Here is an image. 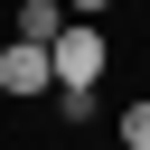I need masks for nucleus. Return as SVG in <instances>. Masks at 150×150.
<instances>
[{
  "label": "nucleus",
  "mask_w": 150,
  "mask_h": 150,
  "mask_svg": "<svg viewBox=\"0 0 150 150\" xmlns=\"http://www.w3.org/2000/svg\"><path fill=\"white\" fill-rule=\"evenodd\" d=\"M56 28H66V0H19V19H9L19 47H56Z\"/></svg>",
  "instance_id": "7ed1b4c3"
},
{
  "label": "nucleus",
  "mask_w": 150,
  "mask_h": 150,
  "mask_svg": "<svg viewBox=\"0 0 150 150\" xmlns=\"http://www.w3.org/2000/svg\"><path fill=\"white\" fill-rule=\"evenodd\" d=\"M103 66H112V38H103L94 19H66L56 47H47V75H56V84H103Z\"/></svg>",
  "instance_id": "f257e3e1"
},
{
  "label": "nucleus",
  "mask_w": 150,
  "mask_h": 150,
  "mask_svg": "<svg viewBox=\"0 0 150 150\" xmlns=\"http://www.w3.org/2000/svg\"><path fill=\"white\" fill-rule=\"evenodd\" d=\"M66 9H75V19H94V9H112V0H66Z\"/></svg>",
  "instance_id": "423d86ee"
},
{
  "label": "nucleus",
  "mask_w": 150,
  "mask_h": 150,
  "mask_svg": "<svg viewBox=\"0 0 150 150\" xmlns=\"http://www.w3.org/2000/svg\"><path fill=\"white\" fill-rule=\"evenodd\" d=\"M122 150H150V94H141V103H122Z\"/></svg>",
  "instance_id": "20e7f679"
},
{
  "label": "nucleus",
  "mask_w": 150,
  "mask_h": 150,
  "mask_svg": "<svg viewBox=\"0 0 150 150\" xmlns=\"http://www.w3.org/2000/svg\"><path fill=\"white\" fill-rule=\"evenodd\" d=\"M0 94H19V103H28V94H56L47 47H19V38H9V47H0Z\"/></svg>",
  "instance_id": "f03ea898"
},
{
  "label": "nucleus",
  "mask_w": 150,
  "mask_h": 150,
  "mask_svg": "<svg viewBox=\"0 0 150 150\" xmlns=\"http://www.w3.org/2000/svg\"><path fill=\"white\" fill-rule=\"evenodd\" d=\"M56 112L66 122H94V84H56Z\"/></svg>",
  "instance_id": "39448f33"
}]
</instances>
